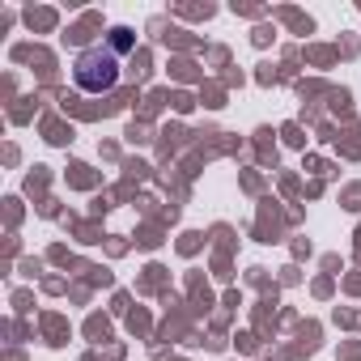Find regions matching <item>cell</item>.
<instances>
[{
  "label": "cell",
  "mask_w": 361,
  "mask_h": 361,
  "mask_svg": "<svg viewBox=\"0 0 361 361\" xmlns=\"http://www.w3.org/2000/svg\"><path fill=\"white\" fill-rule=\"evenodd\" d=\"M73 81L85 94H111L119 85V56L111 47H85L73 60Z\"/></svg>",
  "instance_id": "cell-1"
},
{
  "label": "cell",
  "mask_w": 361,
  "mask_h": 361,
  "mask_svg": "<svg viewBox=\"0 0 361 361\" xmlns=\"http://www.w3.org/2000/svg\"><path fill=\"white\" fill-rule=\"evenodd\" d=\"M132 43H136V35H132L128 26H115V30H111V43H106V47H111L115 56H123V51H132Z\"/></svg>",
  "instance_id": "cell-2"
}]
</instances>
